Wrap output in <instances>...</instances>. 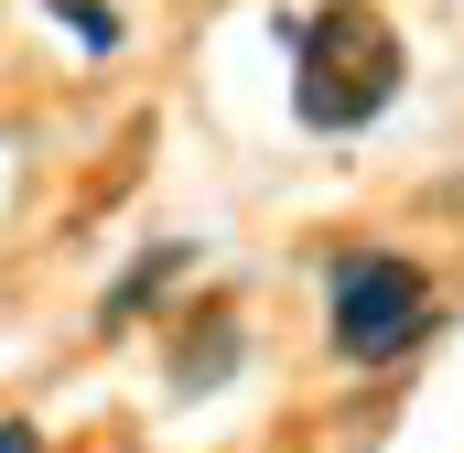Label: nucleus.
Returning <instances> with one entry per match:
<instances>
[{
    "mask_svg": "<svg viewBox=\"0 0 464 453\" xmlns=\"http://www.w3.org/2000/svg\"><path fill=\"white\" fill-rule=\"evenodd\" d=\"M54 22H65L76 43H98V54L119 43V11H98V0H54Z\"/></svg>",
    "mask_w": 464,
    "mask_h": 453,
    "instance_id": "obj_5",
    "label": "nucleus"
},
{
    "mask_svg": "<svg viewBox=\"0 0 464 453\" xmlns=\"http://www.w3.org/2000/svg\"><path fill=\"white\" fill-rule=\"evenodd\" d=\"M432 335V281L411 259H346L335 270V356L346 367H389Z\"/></svg>",
    "mask_w": 464,
    "mask_h": 453,
    "instance_id": "obj_2",
    "label": "nucleus"
},
{
    "mask_svg": "<svg viewBox=\"0 0 464 453\" xmlns=\"http://www.w3.org/2000/svg\"><path fill=\"white\" fill-rule=\"evenodd\" d=\"M184 259H195V248H151V259H140V270H130V281L109 292V313H140V303H151V292H162V281H173Z\"/></svg>",
    "mask_w": 464,
    "mask_h": 453,
    "instance_id": "obj_4",
    "label": "nucleus"
},
{
    "mask_svg": "<svg viewBox=\"0 0 464 453\" xmlns=\"http://www.w3.org/2000/svg\"><path fill=\"white\" fill-rule=\"evenodd\" d=\"M227 367H237V324H227V313H217V324H195V335L173 345V389H217Z\"/></svg>",
    "mask_w": 464,
    "mask_h": 453,
    "instance_id": "obj_3",
    "label": "nucleus"
},
{
    "mask_svg": "<svg viewBox=\"0 0 464 453\" xmlns=\"http://www.w3.org/2000/svg\"><path fill=\"white\" fill-rule=\"evenodd\" d=\"M0 453H44V432L33 421H0Z\"/></svg>",
    "mask_w": 464,
    "mask_h": 453,
    "instance_id": "obj_6",
    "label": "nucleus"
},
{
    "mask_svg": "<svg viewBox=\"0 0 464 453\" xmlns=\"http://www.w3.org/2000/svg\"><path fill=\"white\" fill-rule=\"evenodd\" d=\"M281 43L303 54L292 109L314 119V130H367V119L400 98V33L367 22V0H335L314 22H281Z\"/></svg>",
    "mask_w": 464,
    "mask_h": 453,
    "instance_id": "obj_1",
    "label": "nucleus"
}]
</instances>
